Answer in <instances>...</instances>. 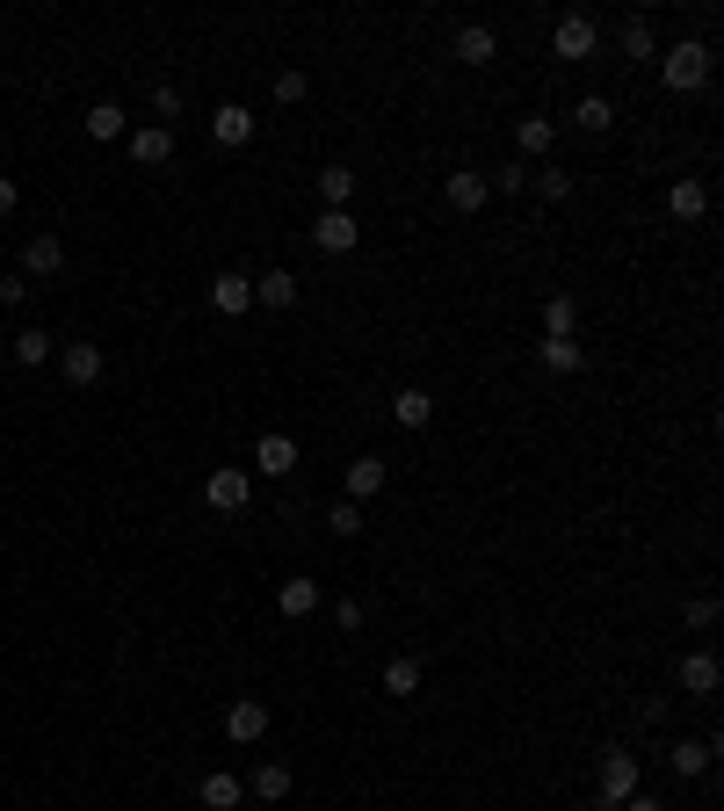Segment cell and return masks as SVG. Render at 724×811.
I'll list each match as a JSON object with an SVG mask.
<instances>
[{"mask_svg":"<svg viewBox=\"0 0 724 811\" xmlns=\"http://www.w3.org/2000/svg\"><path fill=\"white\" fill-rule=\"evenodd\" d=\"M261 732H268V703H261V695H240V703L224 710V739L232 746H254Z\"/></svg>","mask_w":724,"mask_h":811,"instance_id":"cell-5","label":"cell"},{"mask_svg":"<svg viewBox=\"0 0 724 811\" xmlns=\"http://www.w3.org/2000/svg\"><path fill=\"white\" fill-rule=\"evenodd\" d=\"M384 485H392V471H384V457H355V464H348V501H370V493H384Z\"/></svg>","mask_w":724,"mask_h":811,"instance_id":"cell-20","label":"cell"},{"mask_svg":"<svg viewBox=\"0 0 724 811\" xmlns=\"http://www.w3.org/2000/svg\"><path fill=\"white\" fill-rule=\"evenodd\" d=\"M58 370H66V384H102V348H95V341H66V348H58Z\"/></svg>","mask_w":724,"mask_h":811,"instance_id":"cell-12","label":"cell"},{"mask_svg":"<svg viewBox=\"0 0 724 811\" xmlns=\"http://www.w3.org/2000/svg\"><path fill=\"white\" fill-rule=\"evenodd\" d=\"M638 782H645L638 754H623V746H608V754H602V790H594V797H608V804L623 811V797H638Z\"/></svg>","mask_w":724,"mask_h":811,"instance_id":"cell-2","label":"cell"},{"mask_svg":"<svg viewBox=\"0 0 724 811\" xmlns=\"http://www.w3.org/2000/svg\"><path fill=\"white\" fill-rule=\"evenodd\" d=\"M681 623H689V631H710V623H717V594H695V602L681 609Z\"/></svg>","mask_w":724,"mask_h":811,"instance_id":"cell-34","label":"cell"},{"mask_svg":"<svg viewBox=\"0 0 724 811\" xmlns=\"http://www.w3.org/2000/svg\"><path fill=\"white\" fill-rule=\"evenodd\" d=\"M305 87H311V80H305L297 66H290V73H276V102H305Z\"/></svg>","mask_w":724,"mask_h":811,"instance_id":"cell-36","label":"cell"},{"mask_svg":"<svg viewBox=\"0 0 724 811\" xmlns=\"http://www.w3.org/2000/svg\"><path fill=\"white\" fill-rule=\"evenodd\" d=\"M333 623H341V631H362V602H333Z\"/></svg>","mask_w":724,"mask_h":811,"instance_id":"cell-40","label":"cell"},{"mask_svg":"<svg viewBox=\"0 0 724 811\" xmlns=\"http://www.w3.org/2000/svg\"><path fill=\"white\" fill-rule=\"evenodd\" d=\"M131 160H139V167H167L174 160V123H139V131H131Z\"/></svg>","mask_w":724,"mask_h":811,"instance_id":"cell-8","label":"cell"},{"mask_svg":"<svg viewBox=\"0 0 724 811\" xmlns=\"http://www.w3.org/2000/svg\"><path fill=\"white\" fill-rule=\"evenodd\" d=\"M8 355H15L22 370H44V363H52V355H58V341H52V333H44V327H22Z\"/></svg>","mask_w":724,"mask_h":811,"instance_id":"cell-23","label":"cell"},{"mask_svg":"<svg viewBox=\"0 0 724 811\" xmlns=\"http://www.w3.org/2000/svg\"><path fill=\"white\" fill-rule=\"evenodd\" d=\"M551 52L566 58V66H572V58H594V22H586V15H558V30H551Z\"/></svg>","mask_w":724,"mask_h":811,"instance_id":"cell-10","label":"cell"},{"mask_svg":"<svg viewBox=\"0 0 724 811\" xmlns=\"http://www.w3.org/2000/svg\"><path fill=\"white\" fill-rule=\"evenodd\" d=\"M15 204H22V189L8 182V174H0V218H15Z\"/></svg>","mask_w":724,"mask_h":811,"instance_id":"cell-41","label":"cell"},{"mask_svg":"<svg viewBox=\"0 0 724 811\" xmlns=\"http://www.w3.org/2000/svg\"><path fill=\"white\" fill-rule=\"evenodd\" d=\"M80 131H87V139H95V145L123 139V109H117V102H95V109H87V117H80Z\"/></svg>","mask_w":724,"mask_h":811,"instance_id":"cell-26","label":"cell"},{"mask_svg":"<svg viewBox=\"0 0 724 811\" xmlns=\"http://www.w3.org/2000/svg\"><path fill=\"white\" fill-rule=\"evenodd\" d=\"M529 189L544 196V204H566V196H572V174H566V167H536V182H529Z\"/></svg>","mask_w":724,"mask_h":811,"instance_id":"cell-32","label":"cell"},{"mask_svg":"<svg viewBox=\"0 0 724 811\" xmlns=\"http://www.w3.org/2000/svg\"><path fill=\"white\" fill-rule=\"evenodd\" d=\"M392 420H398V428H428V420H435V398L420 392V384H406V392H392Z\"/></svg>","mask_w":724,"mask_h":811,"instance_id":"cell-24","label":"cell"},{"mask_svg":"<svg viewBox=\"0 0 724 811\" xmlns=\"http://www.w3.org/2000/svg\"><path fill=\"white\" fill-rule=\"evenodd\" d=\"M254 305L290 311V305H297V276H290V268H268V276H254Z\"/></svg>","mask_w":724,"mask_h":811,"instance_id":"cell-22","label":"cell"},{"mask_svg":"<svg viewBox=\"0 0 724 811\" xmlns=\"http://www.w3.org/2000/svg\"><path fill=\"white\" fill-rule=\"evenodd\" d=\"M246 305H254V276H240V268H218V283H210V311L240 319Z\"/></svg>","mask_w":724,"mask_h":811,"instance_id":"cell-7","label":"cell"},{"mask_svg":"<svg viewBox=\"0 0 724 811\" xmlns=\"http://www.w3.org/2000/svg\"><path fill=\"white\" fill-rule=\"evenodd\" d=\"M485 204H493V182H485L479 167H457V174H449V210H464V218H479Z\"/></svg>","mask_w":724,"mask_h":811,"instance_id":"cell-6","label":"cell"},{"mask_svg":"<svg viewBox=\"0 0 724 811\" xmlns=\"http://www.w3.org/2000/svg\"><path fill=\"white\" fill-rule=\"evenodd\" d=\"M659 80H667V95H703L710 87V44L703 36H681V44L659 58Z\"/></svg>","mask_w":724,"mask_h":811,"instance_id":"cell-1","label":"cell"},{"mask_svg":"<svg viewBox=\"0 0 724 811\" xmlns=\"http://www.w3.org/2000/svg\"><path fill=\"white\" fill-rule=\"evenodd\" d=\"M449 52H457V66H493V58H501V36L485 30V22H464Z\"/></svg>","mask_w":724,"mask_h":811,"instance_id":"cell-9","label":"cell"},{"mask_svg":"<svg viewBox=\"0 0 724 811\" xmlns=\"http://www.w3.org/2000/svg\"><path fill=\"white\" fill-rule=\"evenodd\" d=\"M254 471H261V479H290V471H297V442H290V435H261V442H254Z\"/></svg>","mask_w":724,"mask_h":811,"instance_id":"cell-11","label":"cell"},{"mask_svg":"<svg viewBox=\"0 0 724 811\" xmlns=\"http://www.w3.org/2000/svg\"><path fill=\"white\" fill-rule=\"evenodd\" d=\"M623 58H652V22H623Z\"/></svg>","mask_w":724,"mask_h":811,"instance_id":"cell-33","label":"cell"},{"mask_svg":"<svg viewBox=\"0 0 724 811\" xmlns=\"http://www.w3.org/2000/svg\"><path fill=\"white\" fill-rule=\"evenodd\" d=\"M153 117H160V123L182 117V87H174V80H160V87H153Z\"/></svg>","mask_w":724,"mask_h":811,"instance_id":"cell-35","label":"cell"},{"mask_svg":"<svg viewBox=\"0 0 724 811\" xmlns=\"http://www.w3.org/2000/svg\"><path fill=\"white\" fill-rule=\"evenodd\" d=\"M710 760H717V739H673L667 746V768H673V776H710Z\"/></svg>","mask_w":724,"mask_h":811,"instance_id":"cell-14","label":"cell"},{"mask_svg":"<svg viewBox=\"0 0 724 811\" xmlns=\"http://www.w3.org/2000/svg\"><path fill=\"white\" fill-rule=\"evenodd\" d=\"M623 811H667V804H659V797H645V790H638V797H623Z\"/></svg>","mask_w":724,"mask_h":811,"instance_id":"cell-42","label":"cell"},{"mask_svg":"<svg viewBox=\"0 0 724 811\" xmlns=\"http://www.w3.org/2000/svg\"><path fill=\"white\" fill-rule=\"evenodd\" d=\"M536 363L551 370V377H572V370L586 363V348L572 341V333H566V341H536Z\"/></svg>","mask_w":724,"mask_h":811,"instance_id":"cell-25","label":"cell"},{"mask_svg":"<svg viewBox=\"0 0 724 811\" xmlns=\"http://www.w3.org/2000/svg\"><path fill=\"white\" fill-rule=\"evenodd\" d=\"M348 196H355V174H348V167L319 174V204H327V210H348Z\"/></svg>","mask_w":724,"mask_h":811,"instance_id":"cell-30","label":"cell"},{"mask_svg":"<svg viewBox=\"0 0 724 811\" xmlns=\"http://www.w3.org/2000/svg\"><path fill=\"white\" fill-rule=\"evenodd\" d=\"M204 501L218 507V515H240V507L254 501V479H246L240 464H218V471H210V479H204Z\"/></svg>","mask_w":724,"mask_h":811,"instance_id":"cell-3","label":"cell"},{"mask_svg":"<svg viewBox=\"0 0 724 811\" xmlns=\"http://www.w3.org/2000/svg\"><path fill=\"white\" fill-rule=\"evenodd\" d=\"M210 139H218V145H246V139H254V109H246V102H224L218 117H210Z\"/></svg>","mask_w":724,"mask_h":811,"instance_id":"cell-19","label":"cell"},{"mask_svg":"<svg viewBox=\"0 0 724 811\" xmlns=\"http://www.w3.org/2000/svg\"><path fill=\"white\" fill-rule=\"evenodd\" d=\"M717 681H724L717 653H681V689L689 695H717Z\"/></svg>","mask_w":724,"mask_h":811,"instance_id":"cell-16","label":"cell"},{"mask_svg":"<svg viewBox=\"0 0 724 811\" xmlns=\"http://www.w3.org/2000/svg\"><path fill=\"white\" fill-rule=\"evenodd\" d=\"M0 305H30V276H22V268H15V276H0Z\"/></svg>","mask_w":724,"mask_h":811,"instance_id":"cell-38","label":"cell"},{"mask_svg":"<svg viewBox=\"0 0 724 811\" xmlns=\"http://www.w3.org/2000/svg\"><path fill=\"white\" fill-rule=\"evenodd\" d=\"M572 319H580V305H572L566 291H558V297H544V341H566V333H572Z\"/></svg>","mask_w":724,"mask_h":811,"instance_id":"cell-28","label":"cell"},{"mask_svg":"<svg viewBox=\"0 0 724 811\" xmlns=\"http://www.w3.org/2000/svg\"><path fill=\"white\" fill-rule=\"evenodd\" d=\"M515 145H522L529 160L551 153V145H558V123H551V117H522V123H515Z\"/></svg>","mask_w":724,"mask_h":811,"instance_id":"cell-27","label":"cell"},{"mask_svg":"<svg viewBox=\"0 0 724 811\" xmlns=\"http://www.w3.org/2000/svg\"><path fill=\"white\" fill-rule=\"evenodd\" d=\"M384 695H420V659H384Z\"/></svg>","mask_w":724,"mask_h":811,"instance_id":"cell-29","label":"cell"},{"mask_svg":"<svg viewBox=\"0 0 724 811\" xmlns=\"http://www.w3.org/2000/svg\"><path fill=\"white\" fill-rule=\"evenodd\" d=\"M327 602V594H319V580H305V572H297V580H283L276 588V616H290V623H305L311 609Z\"/></svg>","mask_w":724,"mask_h":811,"instance_id":"cell-13","label":"cell"},{"mask_svg":"<svg viewBox=\"0 0 724 811\" xmlns=\"http://www.w3.org/2000/svg\"><path fill=\"white\" fill-rule=\"evenodd\" d=\"M196 797H204L210 811H240V804H246V782H240V776H224V768H210V776L196 782Z\"/></svg>","mask_w":724,"mask_h":811,"instance_id":"cell-17","label":"cell"},{"mask_svg":"<svg viewBox=\"0 0 724 811\" xmlns=\"http://www.w3.org/2000/svg\"><path fill=\"white\" fill-rule=\"evenodd\" d=\"M246 790L261 797V804H283V797L297 790V776H290V760H261L254 768V782H246Z\"/></svg>","mask_w":724,"mask_h":811,"instance_id":"cell-18","label":"cell"},{"mask_svg":"<svg viewBox=\"0 0 724 811\" xmlns=\"http://www.w3.org/2000/svg\"><path fill=\"white\" fill-rule=\"evenodd\" d=\"M572 123H580V131H608V123H616V102H608V95H586V102L572 109Z\"/></svg>","mask_w":724,"mask_h":811,"instance_id":"cell-31","label":"cell"},{"mask_svg":"<svg viewBox=\"0 0 724 811\" xmlns=\"http://www.w3.org/2000/svg\"><path fill=\"white\" fill-rule=\"evenodd\" d=\"M667 210H673V224H695V218L710 210V189L695 182V174H681V182L667 189Z\"/></svg>","mask_w":724,"mask_h":811,"instance_id":"cell-15","label":"cell"},{"mask_svg":"<svg viewBox=\"0 0 724 811\" xmlns=\"http://www.w3.org/2000/svg\"><path fill=\"white\" fill-rule=\"evenodd\" d=\"M333 536H362V507H355V501L333 507Z\"/></svg>","mask_w":724,"mask_h":811,"instance_id":"cell-37","label":"cell"},{"mask_svg":"<svg viewBox=\"0 0 724 811\" xmlns=\"http://www.w3.org/2000/svg\"><path fill=\"white\" fill-rule=\"evenodd\" d=\"M355 240H362V224L348 218V210H319V218H311V246H319V254H355Z\"/></svg>","mask_w":724,"mask_h":811,"instance_id":"cell-4","label":"cell"},{"mask_svg":"<svg viewBox=\"0 0 724 811\" xmlns=\"http://www.w3.org/2000/svg\"><path fill=\"white\" fill-rule=\"evenodd\" d=\"M66 268V246L52 240V232H36L30 246H22V276H58Z\"/></svg>","mask_w":724,"mask_h":811,"instance_id":"cell-21","label":"cell"},{"mask_svg":"<svg viewBox=\"0 0 724 811\" xmlns=\"http://www.w3.org/2000/svg\"><path fill=\"white\" fill-rule=\"evenodd\" d=\"M485 182H493V189H507V196H522V189H529V167H507V174H485Z\"/></svg>","mask_w":724,"mask_h":811,"instance_id":"cell-39","label":"cell"}]
</instances>
